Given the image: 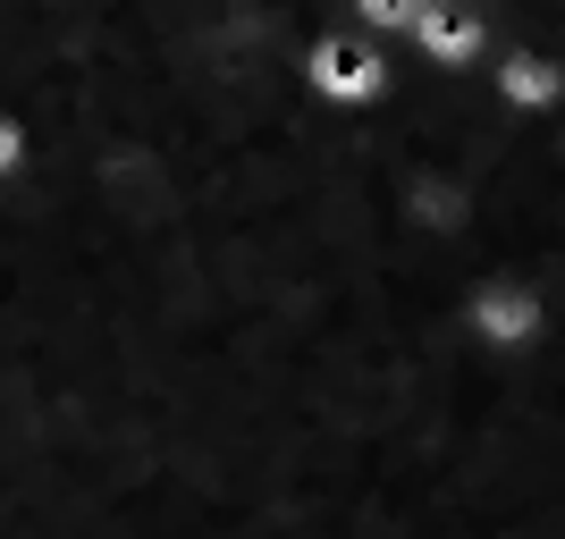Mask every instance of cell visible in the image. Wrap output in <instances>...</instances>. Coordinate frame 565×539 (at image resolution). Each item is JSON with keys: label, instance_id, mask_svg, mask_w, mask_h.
I'll return each mask as SVG.
<instances>
[{"label": "cell", "instance_id": "cell-1", "mask_svg": "<svg viewBox=\"0 0 565 539\" xmlns=\"http://www.w3.org/2000/svg\"><path fill=\"white\" fill-rule=\"evenodd\" d=\"M465 328H472V346H481V354H523V346H541V295H532L515 270H498V279L472 287Z\"/></svg>", "mask_w": 565, "mask_h": 539}, {"label": "cell", "instance_id": "cell-3", "mask_svg": "<svg viewBox=\"0 0 565 539\" xmlns=\"http://www.w3.org/2000/svg\"><path fill=\"white\" fill-rule=\"evenodd\" d=\"M498 101H507V110H557L565 101V60H548V51H507Z\"/></svg>", "mask_w": 565, "mask_h": 539}, {"label": "cell", "instance_id": "cell-5", "mask_svg": "<svg viewBox=\"0 0 565 539\" xmlns=\"http://www.w3.org/2000/svg\"><path fill=\"white\" fill-rule=\"evenodd\" d=\"M363 18H372V25H405V34H414L423 0H363Z\"/></svg>", "mask_w": 565, "mask_h": 539}, {"label": "cell", "instance_id": "cell-4", "mask_svg": "<svg viewBox=\"0 0 565 539\" xmlns=\"http://www.w3.org/2000/svg\"><path fill=\"white\" fill-rule=\"evenodd\" d=\"M414 43H423L439 68H465L472 51H481V18H472V9H448V0H423V18H414Z\"/></svg>", "mask_w": 565, "mask_h": 539}, {"label": "cell", "instance_id": "cell-2", "mask_svg": "<svg viewBox=\"0 0 565 539\" xmlns=\"http://www.w3.org/2000/svg\"><path fill=\"white\" fill-rule=\"evenodd\" d=\"M305 76H312V85H321L330 101H380V85H388L380 51H363V43H321Z\"/></svg>", "mask_w": 565, "mask_h": 539}]
</instances>
